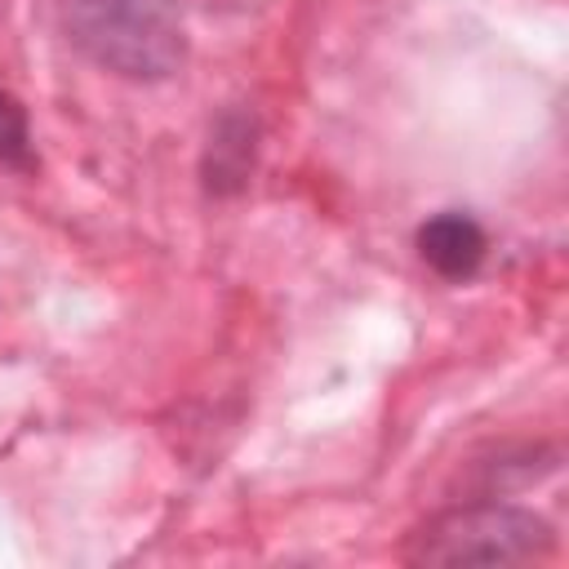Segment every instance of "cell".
I'll list each match as a JSON object with an SVG mask.
<instances>
[{
	"label": "cell",
	"instance_id": "6da1fadb",
	"mask_svg": "<svg viewBox=\"0 0 569 569\" xmlns=\"http://www.w3.org/2000/svg\"><path fill=\"white\" fill-rule=\"evenodd\" d=\"M71 49L124 80H169L187 62L182 0H49Z\"/></svg>",
	"mask_w": 569,
	"mask_h": 569
},
{
	"label": "cell",
	"instance_id": "7a4b0ae2",
	"mask_svg": "<svg viewBox=\"0 0 569 569\" xmlns=\"http://www.w3.org/2000/svg\"><path fill=\"white\" fill-rule=\"evenodd\" d=\"M551 525L511 502H462L427 525H418L405 542L409 565H529L551 556Z\"/></svg>",
	"mask_w": 569,
	"mask_h": 569
},
{
	"label": "cell",
	"instance_id": "3957f363",
	"mask_svg": "<svg viewBox=\"0 0 569 569\" xmlns=\"http://www.w3.org/2000/svg\"><path fill=\"white\" fill-rule=\"evenodd\" d=\"M418 258L445 280H471L489 253V236L471 213H436L413 236Z\"/></svg>",
	"mask_w": 569,
	"mask_h": 569
},
{
	"label": "cell",
	"instance_id": "277c9868",
	"mask_svg": "<svg viewBox=\"0 0 569 569\" xmlns=\"http://www.w3.org/2000/svg\"><path fill=\"white\" fill-rule=\"evenodd\" d=\"M249 169H253V120L249 116H222L213 138H209L204 178L213 191H236V187H244Z\"/></svg>",
	"mask_w": 569,
	"mask_h": 569
},
{
	"label": "cell",
	"instance_id": "5b68a950",
	"mask_svg": "<svg viewBox=\"0 0 569 569\" xmlns=\"http://www.w3.org/2000/svg\"><path fill=\"white\" fill-rule=\"evenodd\" d=\"M0 169H13V173L36 169V142H31L27 107L4 84H0Z\"/></svg>",
	"mask_w": 569,
	"mask_h": 569
}]
</instances>
